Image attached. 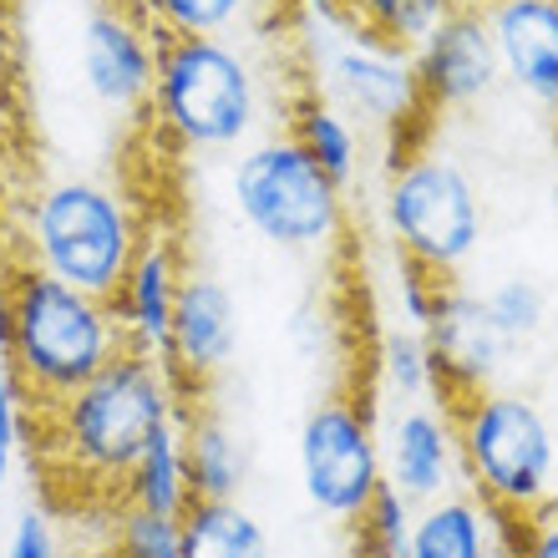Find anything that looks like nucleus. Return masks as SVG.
<instances>
[{"instance_id": "20e7f679", "label": "nucleus", "mask_w": 558, "mask_h": 558, "mask_svg": "<svg viewBox=\"0 0 558 558\" xmlns=\"http://www.w3.org/2000/svg\"><path fill=\"white\" fill-rule=\"evenodd\" d=\"M118 351L122 330L112 300L72 290L36 265H15L5 361L26 391L31 412H51L76 386H87Z\"/></svg>"}, {"instance_id": "aec40b11", "label": "nucleus", "mask_w": 558, "mask_h": 558, "mask_svg": "<svg viewBox=\"0 0 558 558\" xmlns=\"http://www.w3.org/2000/svg\"><path fill=\"white\" fill-rule=\"evenodd\" d=\"M173 529L178 558H275L269 529L259 523L254 508H244V498H193Z\"/></svg>"}, {"instance_id": "a878e982", "label": "nucleus", "mask_w": 558, "mask_h": 558, "mask_svg": "<svg viewBox=\"0 0 558 558\" xmlns=\"http://www.w3.org/2000/svg\"><path fill=\"white\" fill-rule=\"evenodd\" d=\"M412 502L397 487H381L371 508L351 523V558H407V533H412Z\"/></svg>"}, {"instance_id": "4468645a", "label": "nucleus", "mask_w": 558, "mask_h": 558, "mask_svg": "<svg viewBox=\"0 0 558 558\" xmlns=\"http://www.w3.org/2000/svg\"><path fill=\"white\" fill-rule=\"evenodd\" d=\"M426 345L437 355L441 381H447V401H457L462 391H483V386H498V376L508 371L518 345H508L493 315H487L483 294L468 290L462 279H452L441 290L437 315L426 320Z\"/></svg>"}, {"instance_id": "cd10ccee", "label": "nucleus", "mask_w": 558, "mask_h": 558, "mask_svg": "<svg viewBox=\"0 0 558 558\" xmlns=\"http://www.w3.org/2000/svg\"><path fill=\"white\" fill-rule=\"evenodd\" d=\"M452 279H437V275H426V269L407 265L401 259L397 265V300H401V325H412V330H426V320L437 315L441 305V290H447Z\"/></svg>"}, {"instance_id": "9b49d317", "label": "nucleus", "mask_w": 558, "mask_h": 558, "mask_svg": "<svg viewBox=\"0 0 558 558\" xmlns=\"http://www.w3.org/2000/svg\"><path fill=\"white\" fill-rule=\"evenodd\" d=\"M416 57V82H422V107L426 118H457L483 107L493 92L502 87V61L498 46L487 36V21L477 5L457 0L441 15V26L412 51Z\"/></svg>"}, {"instance_id": "ddd939ff", "label": "nucleus", "mask_w": 558, "mask_h": 558, "mask_svg": "<svg viewBox=\"0 0 558 558\" xmlns=\"http://www.w3.org/2000/svg\"><path fill=\"white\" fill-rule=\"evenodd\" d=\"M381 468H386V487H397L412 508L468 487L452 432V407H441V401L391 407L381 422Z\"/></svg>"}, {"instance_id": "9d476101", "label": "nucleus", "mask_w": 558, "mask_h": 558, "mask_svg": "<svg viewBox=\"0 0 558 558\" xmlns=\"http://www.w3.org/2000/svg\"><path fill=\"white\" fill-rule=\"evenodd\" d=\"M158 31L137 11V0H97L82 21V82L107 112L137 118L153 102V82H158Z\"/></svg>"}, {"instance_id": "4be33fe9", "label": "nucleus", "mask_w": 558, "mask_h": 558, "mask_svg": "<svg viewBox=\"0 0 558 558\" xmlns=\"http://www.w3.org/2000/svg\"><path fill=\"white\" fill-rule=\"evenodd\" d=\"M376 371H381V391L391 397V407H412V401H447V381H441V366L432 345H426L422 330L412 325H397L386 330L381 355H376Z\"/></svg>"}, {"instance_id": "7ed1b4c3", "label": "nucleus", "mask_w": 558, "mask_h": 558, "mask_svg": "<svg viewBox=\"0 0 558 558\" xmlns=\"http://www.w3.org/2000/svg\"><path fill=\"white\" fill-rule=\"evenodd\" d=\"M147 118L178 153H239L265 122V76L234 36H162Z\"/></svg>"}, {"instance_id": "b1692460", "label": "nucleus", "mask_w": 558, "mask_h": 558, "mask_svg": "<svg viewBox=\"0 0 558 558\" xmlns=\"http://www.w3.org/2000/svg\"><path fill=\"white\" fill-rule=\"evenodd\" d=\"M158 36H229L250 26L259 0H137Z\"/></svg>"}, {"instance_id": "dca6fc26", "label": "nucleus", "mask_w": 558, "mask_h": 558, "mask_svg": "<svg viewBox=\"0 0 558 558\" xmlns=\"http://www.w3.org/2000/svg\"><path fill=\"white\" fill-rule=\"evenodd\" d=\"M183 275H189V269H183V254H178V239L168 234V229H147L133 254V265L122 275L118 294H112V315H118L122 345L162 355Z\"/></svg>"}, {"instance_id": "39448f33", "label": "nucleus", "mask_w": 558, "mask_h": 558, "mask_svg": "<svg viewBox=\"0 0 558 558\" xmlns=\"http://www.w3.org/2000/svg\"><path fill=\"white\" fill-rule=\"evenodd\" d=\"M462 483L502 518H533L558 502V432L529 391L483 386L452 401Z\"/></svg>"}, {"instance_id": "473e14b6", "label": "nucleus", "mask_w": 558, "mask_h": 558, "mask_svg": "<svg viewBox=\"0 0 558 558\" xmlns=\"http://www.w3.org/2000/svg\"><path fill=\"white\" fill-rule=\"evenodd\" d=\"M15 452H21V437L0 432V493L11 487V472H15Z\"/></svg>"}, {"instance_id": "c756f323", "label": "nucleus", "mask_w": 558, "mask_h": 558, "mask_svg": "<svg viewBox=\"0 0 558 558\" xmlns=\"http://www.w3.org/2000/svg\"><path fill=\"white\" fill-rule=\"evenodd\" d=\"M5 558H66V554H61V538H57V529H51V518L26 508V513H15V523H11Z\"/></svg>"}, {"instance_id": "2eb2a0df", "label": "nucleus", "mask_w": 558, "mask_h": 558, "mask_svg": "<svg viewBox=\"0 0 558 558\" xmlns=\"http://www.w3.org/2000/svg\"><path fill=\"white\" fill-rule=\"evenodd\" d=\"M477 11L498 46L502 82L529 102L558 107V0H483Z\"/></svg>"}, {"instance_id": "f8f14e48", "label": "nucleus", "mask_w": 558, "mask_h": 558, "mask_svg": "<svg viewBox=\"0 0 558 558\" xmlns=\"http://www.w3.org/2000/svg\"><path fill=\"white\" fill-rule=\"evenodd\" d=\"M239 351V300L219 275L189 269L168 325L162 366L178 381L183 397H208V386L234 366Z\"/></svg>"}, {"instance_id": "f03ea898", "label": "nucleus", "mask_w": 558, "mask_h": 558, "mask_svg": "<svg viewBox=\"0 0 558 558\" xmlns=\"http://www.w3.org/2000/svg\"><path fill=\"white\" fill-rule=\"evenodd\" d=\"M143 234V214L122 189L87 173H61L31 189L11 244H21L15 254L21 265L46 269L51 279L97 300H112Z\"/></svg>"}, {"instance_id": "c85d7f7f", "label": "nucleus", "mask_w": 558, "mask_h": 558, "mask_svg": "<svg viewBox=\"0 0 558 558\" xmlns=\"http://www.w3.org/2000/svg\"><path fill=\"white\" fill-rule=\"evenodd\" d=\"M508 558H558V502L533 518H508Z\"/></svg>"}, {"instance_id": "6ab92c4d", "label": "nucleus", "mask_w": 558, "mask_h": 558, "mask_svg": "<svg viewBox=\"0 0 558 558\" xmlns=\"http://www.w3.org/2000/svg\"><path fill=\"white\" fill-rule=\"evenodd\" d=\"M189 502H193V483H189V457H183V422L173 416L168 426H158V437L147 441L133 472L122 477L118 508L178 523Z\"/></svg>"}, {"instance_id": "412c9836", "label": "nucleus", "mask_w": 558, "mask_h": 558, "mask_svg": "<svg viewBox=\"0 0 558 558\" xmlns=\"http://www.w3.org/2000/svg\"><path fill=\"white\" fill-rule=\"evenodd\" d=\"M284 133L305 147L310 158L320 162L325 173L336 178L340 189H351L361 178V158H366V137H361V122H351L336 102H325L320 92L310 87L300 97H290V118H284Z\"/></svg>"}, {"instance_id": "72a5a7b5", "label": "nucleus", "mask_w": 558, "mask_h": 558, "mask_svg": "<svg viewBox=\"0 0 558 558\" xmlns=\"http://www.w3.org/2000/svg\"><path fill=\"white\" fill-rule=\"evenodd\" d=\"M0 36H5V0H0Z\"/></svg>"}, {"instance_id": "393cba45", "label": "nucleus", "mask_w": 558, "mask_h": 558, "mask_svg": "<svg viewBox=\"0 0 558 558\" xmlns=\"http://www.w3.org/2000/svg\"><path fill=\"white\" fill-rule=\"evenodd\" d=\"M483 305H487V315H493V325L508 336V345H518V351L533 345L548 325V290L529 275L498 279L493 290H483Z\"/></svg>"}, {"instance_id": "f257e3e1", "label": "nucleus", "mask_w": 558, "mask_h": 558, "mask_svg": "<svg viewBox=\"0 0 558 558\" xmlns=\"http://www.w3.org/2000/svg\"><path fill=\"white\" fill-rule=\"evenodd\" d=\"M183 391L168 376L162 355L122 345L87 386H76L51 412H36L31 432L46 441V457L92 487L118 498L122 477L133 472L143 447L183 412Z\"/></svg>"}, {"instance_id": "a211bd4d", "label": "nucleus", "mask_w": 558, "mask_h": 558, "mask_svg": "<svg viewBox=\"0 0 558 558\" xmlns=\"http://www.w3.org/2000/svg\"><path fill=\"white\" fill-rule=\"evenodd\" d=\"M178 422H183V457H189L193 498H214V502L244 498L250 472H254V452H250V441H244V432L208 397L183 401Z\"/></svg>"}, {"instance_id": "1a4fd4ad", "label": "nucleus", "mask_w": 558, "mask_h": 558, "mask_svg": "<svg viewBox=\"0 0 558 558\" xmlns=\"http://www.w3.org/2000/svg\"><path fill=\"white\" fill-rule=\"evenodd\" d=\"M294 468H300V493L320 518L345 523L371 508V498L386 487L381 468V426L361 397L330 391L300 416L294 437Z\"/></svg>"}, {"instance_id": "f3484780", "label": "nucleus", "mask_w": 558, "mask_h": 558, "mask_svg": "<svg viewBox=\"0 0 558 558\" xmlns=\"http://www.w3.org/2000/svg\"><path fill=\"white\" fill-rule=\"evenodd\" d=\"M407 558H508V518L493 513L472 487H457L412 513Z\"/></svg>"}, {"instance_id": "5701e85b", "label": "nucleus", "mask_w": 558, "mask_h": 558, "mask_svg": "<svg viewBox=\"0 0 558 558\" xmlns=\"http://www.w3.org/2000/svg\"><path fill=\"white\" fill-rule=\"evenodd\" d=\"M452 5L457 0H345L355 26L401 46V51H416L441 26V15L452 11Z\"/></svg>"}, {"instance_id": "423d86ee", "label": "nucleus", "mask_w": 558, "mask_h": 558, "mask_svg": "<svg viewBox=\"0 0 558 558\" xmlns=\"http://www.w3.org/2000/svg\"><path fill=\"white\" fill-rule=\"evenodd\" d=\"M381 223L397 259L437 279H462L487 239V208L472 173L441 147L397 153L381 189Z\"/></svg>"}, {"instance_id": "2f4dec72", "label": "nucleus", "mask_w": 558, "mask_h": 558, "mask_svg": "<svg viewBox=\"0 0 558 558\" xmlns=\"http://www.w3.org/2000/svg\"><path fill=\"white\" fill-rule=\"evenodd\" d=\"M15 259L11 244L0 239V355H5V340H11V284H15Z\"/></svg>"}, {"instance_id": "7c9ffc66", "label": "nucleus", "mask_w": 558, "mask_h": 558, "mask_svg": "<svg viewBox=\"0 0 558 558\" xmlns=\"http://www.w3.org/2000/svg\"><path fill=\"white\" fill-rule=\"evenodd\" d=\"M0 432H11V437H21V441L31 437V401H26V391H21V381H15V371L5 355H0Z\"/></svg>"}, {"instance_id": "bb28decb", "label": "nucleus", "mask_w": 558, "mask_h": 558, "mask_svg": "<svg viewBox=\"0 0 558 558\" xmlns=\"http://www.w3.org/2000/svg\"><path fill=\"white\" fill-rule=\"evenodd\" d=\"M107 558H178V529L168 518L118 508L107 529Z\"/></svg>"}, {"instance_id": "6e6552de", "label": "nucleus", "mask_w": 558, "mask_h": 558, "mask_svg": "<svg viewBox=\"0 0 558 558\" xmlns=\"http://www.w3.org/2000/svg\"><path fill=\"white\" fill-rule=\"evenodd\" d=\"M310 66H315V92L325 102L361 128H376L391 143H407L416 122H426L422 82H416V57L401 46L361 31L355 21H305Z\"/></svg>"}, {"instance_id": "0eeeda50", "label": "nucleus", "mask_w": 558, "mask_h": 558, "mask_svg": "<svg viewBox=\"0 0 558 558\" xmlns=\"http://www.w3.org/2000/svg\"><path fill=\"white\" fill-rule=\"evenodd\" d=\"M229 204L284 254H330L345 234V189L290 133L239 147L229 162Z\"/></svg>"}]
</instances>
